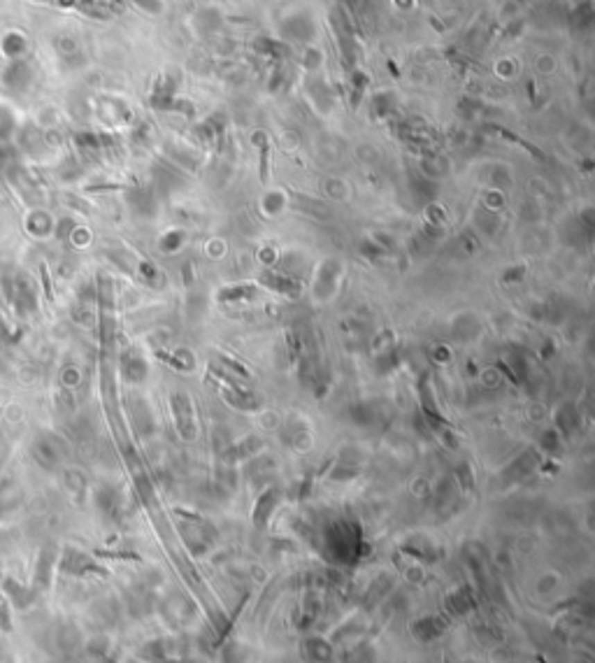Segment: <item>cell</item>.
Masks as SVG:
<instances>
[{"label":"cell","mask_w":595,"mask_h":663,"mask_svg":"<svg viewBox=\"0 0 595 663\" xmlns=\"http://www.w3.org/2000/svg\"><path fill=\"white\" fill-rule=\"evenodd\" d=\"M61 570L65 575H75V578H84V575H105L107 570L98 566L94 556L79 552L75 547H68L61 556Z\"/></svg>","instance_id":"6da1fadb"},{"label":"cell","mask_w":595,"mask_h":663,"mask_svg":"<svg viewBox=\"0 0 595 663\" xmlns=\"http://www.w3.org/2000/svg\"><path fill=\"white\" fill-rule=\"evenodd\" d=\"M187 517H189V523H187V528H184V540L189 542V547L193 554L207 552L212 540L216 538L212 523L200 519V517H196V514H187Z\"/></svg>","instance_id":"7a4b0ae2"},{"label":"cell","mask_w":595,"mask_h":663,"mask_svg":"<svg viewBox=\"0 0 595 663\" xmlns=\"http://www.w3.org/2000/svg\"><path fill=\"white\" fill-rule=\"evenodd\" d=\"M170 405H173L175 423H177L180 435L184 437V440H193V437H196V417H193V408H191L189 396L173 394V398H170Z\"/></svg>","instance_id":"3957f363"},{"label":"cell","mask_w":595,"mask_h":663,"mask_svg":"<svg viewBox=\"0 0 595 663\" xmlns=\"http://www.w3.org/2000/svg\"><path fill=\"white\" fill-rule=\"evenodd\" d=\"M445 607L447 619H460V616H467L477 610V598L467 587H458L445 598Z\"/></svg>","instance_id":"277c9868"},{"label":"cell","mask_w":595,"mask_h":663,"mask_svg":"<svg viewBox=\"0 0 595 663\" xmlns=\"http://www.w3.org/2000/svg\"><path fill=\"white\" fill-rule=\"evenodd\" d=\"M449 624H451V619H447V616H421L412 624V635L419 642H435L447 633Z\"/></svg>","instance_id":"5b68a950"},{"label":"cell","mask_w":595,"mask_h":663,"mask_svg":"<svg viewBox=\"0 0 595 663\" xmlns=\"http://www.w3.org/2000/svg\"><path fill=\"white\" fill-rule=\"evenodd\" d=\"M33 452H35V459L40 461V466H44V468H56L58 463H61V456H63V449L58 447V442L51 435L40 437Z\"/></svg>","instance_id":"8992f818"},{"label":"cell","mask_w":595,"mask_h":663,"mask_svg":"<svg viewBox=\"0 0 595 663\" xmlns=\"http://www.w3.org/2000/svg\"><path fill=\"white\" fill-rule=\"evenodd\" d=\"M277 505H279V489H268V492H263L261 498L256 501V507H254V523H256V526L266 528Z\"/></svg>","instance_id":"52a82bcc"},{"label":"cell","mask_w":595,"mask_h":663,"mask_svg":"<svg viewBox=\"0 0 595 663\" xmlns=\"http://www.w3.org/2000/svg\"><path fill=\"white\" fill-rule=\"evenodd\" d=\"M537 466H540L537 452H535V449H528V452L521 454L519 459L512 463V466H507L505 477H507V482H519V480H524V477L531 475Z\"/></svg>","instance_id":"ba28073f"},{"label":"cell","mask_w":595,"mask_h":663,"mask_svg":"<svg viewBox=\"0 0 595 663\" xmlns=\"http://www.w3.org/2000/svg\"><path fill=\"white\" fill-rule=\"evenodd\" d=\"M54 563H56V556L51 549H44L42 554H40L37 559V566H35V575H33V589L35 591H42V589H49V582H51V573H54Z\"/></svg>","instance_id":"9c48e42d"},{"label":"cell","mask_w":595,"mask_h":663,"mask_svg":"<svg viewBox=\"0 0 595 663\" xmlns=\"http://www.w3.org/2000/svg\"><path fill=\"white\" fill-rule=\"evenodd\" d=\"M5 591H8V596H10V605L17 607V610L31 607L33 601H35V596H37V591L33 587H24L15 580H5Z\"/></svg>","instance_id":"30bf717a"},{"label":"cell","mask_w":595,"mask_h":663,"mask_svg":"<svg viewBox=\"0 0 595 663\" xmlns=\"http://www.w3.org/2000/svg\"><path fill=\"white\" fill-rule=\"evenodd\" d=\"M305 656L309 661H314V663H333L335 652H333V645H330L328 640L309 638L305 642Z\"/></svg>","instance_id":"8fae6325"},{"label":"cell","mask_w":595,"mask_h":663,"mask_svg":"<svg viewBox=\"0 0 595 663\" xmlns=\"http://www.w3.org/2000/svg\"><path fill=\"white\" fill-rule=\"evenodd\" d=\"M319 612H321V601L316 598V594L309 591L305 598L300 603V610H298V621H300V628H309L314 624L316 619H319Z\"/></svg>","instance_id":"7c38bea8"},{"label":"cell","mask_w":595,"mask_h":663,"mask_svg":"<svg viewBox=\"0 0 595 663\" xmlns=\"http://www.w3.org/2000/svg\"><path fill=\"white\" fill-rule=\"evenodd\" d=\"M402 552L409 554V556H414V559H419V561H428V563H435V561L440 559V549L433 547L431 542L421 540V538L409 540L407 545L402 547Z\"/></svg>","instance_id":"4fadbf2b"},{"label":"cell","mask_w":595,"mask_h":663,"mask_svg":"<svg viewBox=\"0 0 595 663\" xmlns=\"http://www.w3.org/2000/svg\"><path fill=\"white\" fill-rule=\"evenodd\" d=\"M98 507H101V512H105L107 517H117L119 510H121V498H119V492L112 487H103L101 492H98Z\"/></svg>","instance_id":"5bb4252c"},{"label":"cell","mask_w":595,"mask_h":663,"mask_svg":"<svg viewBox=\"0 0 595 663\" xmlns=\"http://www.w3.org/2000/svg\"><path fill=\"white\" fill-rule=\"evenodd\" d=\"M121 368H123L126 380H130V382H140L147 377V366H144V361L135 354H126Z\"/></svg>","instance_id":"9a60e30c"},{"label":"cell","mask_w":595,"mask_h":663,"mask_svg":"<svg viewBox=\"0 0 595 663\" xmlns=\"http://www.w3.org/2000/svg\"><path fill=\"white\" fill-rule=\"evenodd\" d=\"M261 280L266 282L273 291H279V294H288V296H291V294H295V291H300V284H295L293 277H288V275H273V273H268V275H263Z\"/></svg>","instance_id":"2e32d148"},{"label":"cell","mask_w":595,"mask_h":663,"mask_svg":"<svg viewBox=\"0 0 595 663\" xmlns=\"http://www.w3.org/2000/svg\"><path fill=\"white\" fill-rule=\"evenodd\" d=\"M556 423H558L556 430H560V433H565V435L572 433L574 426H577V414H574V410H572L570 405H565V408L556 414Z\"/></svg>","instance_id":"e0dca14e"},{"label":"cell","mask_w":595,"mask_h":663,"mask_svg":"<svg viewBox=\"0 0 595 663\" xmlns=\"http://www.w3.org/2000/svg\"><path fill=\"white\" fill-rule=\"evenodd\" d=\"M456 480H458V487L465 494H470L474 489V475H472V466L463 461L458 468H456Z\"/></svg>","instance_id":"ac0fdd59"},{"label":"cell","mask_w":595,"mask_h":663,"mask_svg":"<svg viewBox=\"0 0 595 663\" xmlns=\"http://www.w3.org/2000/svg\"><path fill=\"white\" fill-rule=\"evenodd\" d=\"M540 447L549 454H558L560 452V433L558 430L556 428L544 430V433H542V440H540Z\"/></svg>","instance_id":"d6986e66"},{"label":"cell","mask_w":595,"mask_h":663,"mask_svg":"<svg viewBox=\"0 0 595 663\" xmlns=\"http://www.w3.org/2000/svg\"><path fill=\"white\" fill-rule=\"evenodd\" d=\"M249 296H254V289H251L249 284H244V287H228V289H221L219 301H237V298H249Z\"/></svg>","instance_id":"ffe728a7"},{"label":"cell","mask_w":595,"mask_h":663,"mask_svg":"<svg viewBox=\"0 0 595 663\" xmlns=\"http://www.w3.org/2000/svg\"><path fill=\"white\" fill-rule=\"evenodd\" d=\"M445 663H454V661H451V659H449V656H445Z\"/></svg>","instance_id":"44dd1931"},{"label":"cell","mask_w":595,"mask_h":663,"mask_svg":"<svg viewBox=\"0 0 595 663\" xmlns=\"http://www.w3.org/2000/svg\"><path fill=\"white\" fill-rule=\"evenodd\" d=\"M110 663H114V661H110ZM126 663H140V661H126Z\"/></svg>","instance_id":"7402d4cb"}]
</instances>
